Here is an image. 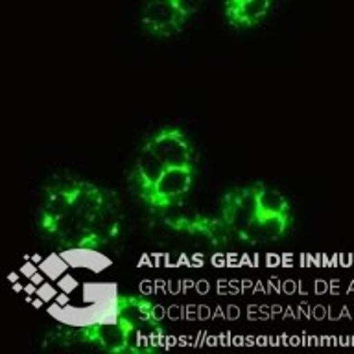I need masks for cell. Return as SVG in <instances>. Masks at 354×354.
I'll list each match as a JSON object with an SVG mask.
<instances>
[{
    "mask_svg": "<svg viewBox=\"0 0 354 354\" xmlns=\"http://www.w3.org/2000/svg\"><path fill=\"white\" fill-rule=\"evenodd\" d=\"M220 218L232 236L251 245L279 242L292 227V205L266 183L232 188L221 198Z\"/></svg>",
    "mask_w": 354,
    "mask_h": 354,
    "instance_id": "cell-2",
    "label": "cell"
},
{
    "mask_svg": "<svg viewBox=\"0 0 354 354\" xmlns=\"http://www.w3.org/2000/svg\"><path fill=\"white\" fill-rule=\"evenodd\" d=\"M115 315L129 321L138 332H142L149 342L155 343L162 337V319H165V308L149 301L142 295H116L115 299Z\"/></svg>",
    "mask_w": 354,
    "mask_h": 354,
    "instance_id": "cell-5",
    "label": "cell"
},
{
    "mask_svg": "<svg viewBox=\"0 0 354 354\" xmlns=\"http://www.w3.org/2000/svg\"><path fill=\"white\" fill-rule=\"evenodd\" d=\"M203 2L205 0H174V4L177 6V10L181 11L183 15L187 17V19L196 15V13L201 10Z\"/></svg>",
    "mask_w": 354,
    "mask_h": 354,
    "instance_id": "cell-10",
    "label": "cell"
},
{
    "mask_svg": "<svg viewBox=\"0 0 354 354\" xmlns=\"http://www.w3.org/2000/svg\"><path fill=\"white\" fill-rule=\"evenodd\" d=\"M140 21L149 35L171 37L181 32L188 19L177 10L174 0H144Z\"/></svg>",
    "mask_w": 354,
    "mask_h": 354,
    "instance_id": "cell-8",
    "label": "cell"
},
{
    "mask_svg": "<svg viewBox=\"0 0 354 354\" xmlns=\"http://www.w3.org/2000/svg\"><path fill=\"white\" fill-rule=\"evenodd\" d=\"M144 146L151 151L166 166L194 165V148L188 137L179 127L166 126L144 142Z\"/></svg>",
    "mask_w": 354,
    "mask_h": 354,
    "instance_id": "cell-7",
    "label": "cell"
},
{
    "mask_svg": "<svg viewBox=\"0 0 354 354\" xmlns=\"http://www.w3.org/2000/svg\"><path fill=\"white\" fill-rule=\"evenodd\" d=\"M162 221L168 229L177 234L188 236L199 245L223 248L229 236H232L221 218H210V216L201 214H177L165 216Z\"/></svg>",
    "mask_w": 354,
    "mask_h": 354,
    "instance_id": "cell-6",
    "label": "cell"
},
{
    "mask_svg": "<svg viewBox=\"0 0 354 354\" xmlns=\"http://www.w3.org/2000/svg\"><path fill=\"white\" fill-rule=\"evenodd\" d=\"M37 227L55 248L100 251L120 234V199L109 188L85 179H54L41 194Z\"/></svg>",
    "mask_w": 354,
    "mask_h": 354,
    "instance_id": "cell-1",
    "label": "cell"
},
{
    "mask_svg": "<svg viewBox=\"0 0 354 354\" xmlns=\"http://www.w3.org/2000/svg\"><path fill=\"white\" fill-rule=\"evenodd\" d=\"M46 347L54 348H93L104 353H148L153 351V343L138 332L124 317H116L109 323H93L80 328H57L44 337Z\"/></svg>",
    "mask_w": 354,
    "mask_h": 354,
    "instance_id": "cell-3",
    "label": "cell"
},
{
    "mask_svg": "<svg viewBox=\"0 0 354 354\" xmlns=\"http://www.w3.org/2000/svg\"><path fill=\"white\" fill-rule=\"evenodd\" d=\"M275 0H225V21L236 30L259 26Z\"/></svg>",
    "mask_w": 354,
    "mask_h": 354,
    "instance_id": "cell-9",
    "label": "cell"
},
{
    "mask_svg": "<svg viewBox=\"0 0 354 354\" xmlns=\"http://www.w3.org/2000/svg\"><path fill=\"white\" fill-rule=\"evenodd\" d=\"M194 177H196L194 165L165 166V170L160 171L153 185L138 196L149 209L166 212L183 203V199L192 190Z\"/></svg>",
    "mask_w": 354,
    "mask_h": 354,
    "instance_id": "cell-4",
    "label": "cell"
}]
</instances>
